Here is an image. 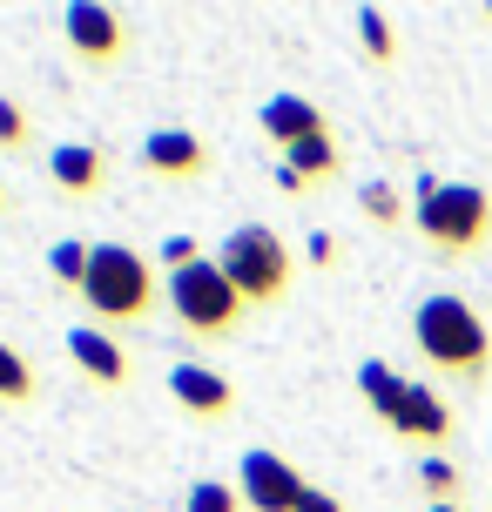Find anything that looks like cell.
<instances>
[{"mask_svg": "<svg viewBox=\"0 0 492 512\" xmlns=\"http://www.w3.org/2000/svg\"><path fill=\"white\" fill-rule=\"evenodd\" d=\"M412 344H418V358L452 384H472L479 391L492 378V324L459 290H439V297H425L412 310Z\"/></svg>", "mask_w": 492, "mask_h": 512, "instance_id": "obj_1", "label": "cell"}, {"mask_svg": "<svg viewBox=\"0 0 492 512\" xmlns=\"http://www.w3.org/2000/svg\"><path fill=\"white\" fill-rule=\"evenodd\" d=\"M81 304L95 310V324H149V310L162 304V277L149 270V256L135 243H95L88 250V277H81Z\"/></svg>", "mask_w": 492, "mask_h": 512, "instance_id": "obj_2", "label": "cell"}, {"mask_svg": "<svg viewBox=\"0 0 492 512\" xmlns=\"http://www.w3.org/2000/svg\"><path fill=\"white\" fill-rule=\"evenodd\" d=\"M412 223L432 243V256L459 263V256H479L492 243V196L479 182H418Z\"/></svg>", "mask_w": 492, "mask_h": 512, "instance_id": "obj_3", "label": "cell"}, {"mask_svg": "<svg viewBox=\"0 0 492 512\" xmlns=\"http://www.w3.org/2000/svg\"><path fill=\"white\" fill-rule=\"evenodd\" d=\"M162 304L176 310V324L189 337H203V344L236 337V331H243V310H250L243 297H236V283L223 277L216 256L189 263V270H169V277H162Z\"/></svg>", "mask_w": 492, "mask_h": 512, "instance_id": "obj_4", "label": "cell"}, {"mask_svg": "<svg viewBox=\"0 0 492 512\" xmlns=\"http://www.w3.org/2000/svg\"><path fill=\"white\" fill-rule=\"evenodd\" d=\"M216 263H223V277L236 283V297H243L250 310L284 304V297H290V277H297V263H290L284 236L270 230V223H236V230L223 236Z\"/></svg>", "mask_w": 492, "mask_h": 512, "instance_id": "obj_5", "label": "cell"}, {"mask_svg": "<svg viewBox=\"0 0 492 512\" xmlns=\"http://www.w3.org/2000/svg\"><path fill=\"white\" fill-rule=\"evenodd\" d=\"M304 486H311V479H304L284 452H270V445H250V452H243L236 492H243V506H250V512H297Z\"/></svg>", "mask_w": 492, "mask_h": 512, "instance_id": "obj_6", "label": "cell"}, {"mask_svg": "<svg viewBox=\"0 0 492 512\" xmlns=\"http://www.w3.org/2000/svg\"><path fill=\"white\" fill-rule=\"evenodd\" d=\"M61 34H68L75 61H88V68H115V61L129 54V21H122L115 7H102V0H75V7L61 14Z\"/></svg>", "mask_w": 492, "mask_h": 512, "instance_id": "obj_7", "label": "cell"}, {"mask_svg": "<svg viewBox=\"0 0 492 512\" xmlns=\"http://www.w3.org/2000/svg\"><path fill=\"white\" fill-rule=\"evenodd\" d=\"M135 162H142V176H162V182H196L209 176V142L196 135V128H149V142L135 149Z\"/></svg>", "mask_w": 492, "mask_h": 512, "instance_id": "obj_8", "label": "cell"}, {"mask_svg": "<svg viewBox=\"0 0 492 512\" xmlns=\"http://www.w3.org/2000/svg\"><path fill=\"white\" fill-rule=\"evenodd\" d=\"M257 128H263V142H277V155H290L297 142H317V135H331L324 108L304 102V95H290V88H277V95L257 108Z\"/></svg>", "mask_w": 492, "mask_h": 512, "instance_id": "obj_9", "label": "cell"}, {"mask_svg": "<svg viewBox=\"0 0 492 512\" xmlns=\"http://www.w3.org/2000/svg\"><path fill=\"white\" fill-rule=\"evenodd\" d=\"M169 398H176L189 418H203V425H223L236 411V384L223 371H209V364H176L169 371Z\"/></svg>", "mask_w": 492, "mask_h": 512, "instance_id": "obj_10", "label": "cell"}, {"mask_svg": "<svg viewBox=\"0 0 492 512\" xmlns=\"http://www.w3.org/2000/svg\"><path fill=\"white\" fill-rule=\"evenodd\" d=\"M48 182L61 196H75V203H95L108 189V155L95 142H54L48 149Z\"/></svg>", "mask_w": 492, "mask_h": 512, "instance_id": "obj_11", "label": "cell"}, {"mask_svg": "<svg viewBox=\"0 0 492 512\" xmlns=\"http://www.w3.org/2000/svg\"><path fill=\"white\" fill-rule=\"evenodd\" d=\"M68 358H75L81 378L102 384V391H122V384H129V351H122L102 324H75V331H68Z\"/></svg>", "mask_w": 492, "mask_h": 512, "instance_id": "obj_12", "label": "cell"}, {"mask_svg": "<svg viewBox=\"0 0 492 512\" xmlns=\"http://www.w3.org/2000/svg\"><path fill=\"white\" fill-rule=\"evenodd\" d=\"M452 425H459V418H452V405H445L439 391H432V384H412V391H405V411H398V425H391V432L405 438V445L439 452L445 438H452Z\"/></svg>", "mask_w": 492, "mask_h": 512, "instance_id": "obj_13", "label": "cell"}, {"mask_svg": "<svg viewBox=\"0 0 492 512\" xmlns=\"http://www.w3.org/2000/svg\"><path fill=\"white\" fill-rule=\"evenodd\" d=\"M358 391H364V411L378 418V425H398V411H405V391H412V378H398L391 364H378V358H364L358 364Z\"/></svg>", "mask_w": 492, "mask_h": 512, "instance_id": "obj_14", "label": "cell"}, {"mask_svg": "<svg viewBox=\"0 0 492 512\" xmlns=\"http://www.w3.org/2000/svg\"><path fill=\"white\" fill-rule=\"evenodd\" d=\"M284 162H290V169H297L304 182H311V189H324V182L344 176V149H337L331 135H317V142H297V149H290Z\"/></svg>", "mask_w": 492, "mask_h": 512, "instance_id": "obj_15", "label": "cell"}, {"mask_svg": "<svg viewBox=\"0 0 492 512\" xmlns=\"http://www.w3.org/2000/svg\"><path fill=\"white\" fill-rule=\"evenodd\" d=\"M351 21H358L364 54H371L378 68H391V61H398V27H391V14H385V7H358Z\"/></svg>", "mask_w": 492, "mask_h": 512, "instance_id": "obj_16", "label": "cell"}, {"mask_svg": "<svg viewBox=\"0 0 492 512\" xmlns=\"http://www.w3.org/2000/svg\"><path fill=\"white\" fill-rule=\"evenodd\" d=\"M34 391H41V378H34V364L0 337V405H34Z\"/></svg>", "mask_w": 492, "mask_h": 512, "instance_id": "obj_17", "label": "cell"}, {"mask_svg": "<svg viewBox=\"0 0 492 512\" xmlns=\"http://www.w3.org/2000/svg\"><path fill=\"white\" fill-rule=\"evenodd\" d=\"M418 486H425V499H432V506H452V499H459V486H466V472L445 459V452H425V459H418Z\"/></svg>", "mask_w": 492, "mask_h": 512, "instance_id": "obj_18", "label": "cell"}, {"mask_svg": "<svg viewBox=\"0 0 492 512\" xmlns=\"http://www.w3.org/2000/svg\"><path fill=\"white\" fill-rule=\"evenodd\" d=\"M88 250H95V243H81V236H61V243L48 250V270H54L61 290H81V277H88Z\"/></svg>", "mask_w": 492, "mask_h": 512, "instance_id": "obj_19", "label": "cell"}, {"mask_svg": "<svg viewBox=\"0 0 492 512\" xmlns=\"http://www.w3.org/2000/svg\"><path fill=\"white\" fill-rule=\"evenodd\" d=\"M182 512H250V506H243V492L223 486V479H196V486L182 492Z\"/></svg>", "mask_w": 492, "mask_h": 512, "instance_id": "obj_20", "label": "cell"}, {"mask_svg": "<svg viewBox=\"0 0 492 512\" xmlns=\"http://www.w3.org/2000/svg\"><path fill=\"white\" fill-rule=\"evenodd\" d=\"M358 203H364V216H371L378 230H398V223H405V196H398L391 182H364Z\"/></svg>", "mask_w": 492, "mask_h": 512, "instance_id": "obj_21", "label": "cell"}, {"mask_svg": "<svg viewBox=\"0 0 492 512\" xmlns=\"http://www.w3.org/2000/svg\"><path fill=\"white\" fill-rule=\"evenodd\" d=\"M27 142H34V122H27V108L14 102V95H0V149L21 155Z\"/></svg>", "mask_w": 492, "mask_h": 512, "instance_id": "obj_22", "label": "cell"}, {"mask_svg": "<svg viewBox=\"0 0 492 512\" xmlns=\"http://www.w3.org/2000/svg\"><path fill=\"white\" fill-rule=\"evenodd\" d=\"M203 243H196V236H169V243H162V263H169V270H189V263H203Z\"/></svg>", "mask_w": 492, "mask_h": 512, "instance_id": "obj_23", "label": "cell"}, {"mask_svg": "<svg viewBox=\"0 0 492 512\" xmlns=\"http://www.w3.org/2000/svg\"><path fill=\"white\" fill-rule=\"evenodd\" d=\"M297 512H344V499H337V492H324V486H304Z\"/></svg>", "mask_w": 492, "mask_h": 512, "instance_id": "obj_24", "label": "cell"}, {"mask_svg": "<svg viewBox=\"0 0 492 512\" xmlns=\"http://www.w3.org/2000/svg\"><path fill=\"white\" fill-rule=\"evenodd\" d=\"M311 263H317V270H331V263H337V236L331 230H311Z\"/></svg>", "mask_w": 492, "mask_h": 512, "instance_id": "obj_25", "label": "cell"}, {"mask_svg": "<svg viewBox=\"0 0 492 512\" xmlns=\"http://www.w3.org/2000/svg\"><path fill=\"white\" fill-rule=\"evenodd\" d=\"M270 176H277V189H284V196H304V189H311V182L297 176V169H290L284 155H277V169H270Z\"/></svg>", "mask_w": 492, "mask_h": 512, "instance_id": "obj_26", "label": "cell"}, {"mask_svg": "<svg viewBox=\"0 0 492 512\" xmlns=\"http://www.w3.org/2000/svg\"><path fill=\"white\" fill-rule=\"evenodd\" d=\"M425 512H466V506H459V499H452V506H425Z\"/></svg>", "mask_w": 492, "mask_h": 512, "instance_id": "obj_27", "label": "cell"}, {"mask_svg": "<svg viewBox=\"0 0 492 512\" xmlns=\"http://www.w3.org/2000/svg\"><path fill=\"white\" fill-rule=\"evenodd\" d=\"M0 216H7V189H0Z\"/></svg>", "mask_w": 492, "mask_h": 512, "instance_id": "obj_28", "label": "cell"}]
</instances>
